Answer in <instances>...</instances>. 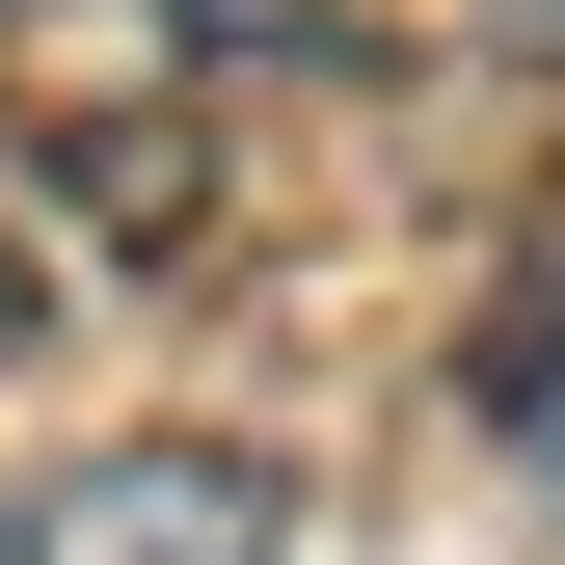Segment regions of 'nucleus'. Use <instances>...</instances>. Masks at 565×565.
<instances>
[{
    "mask_svg": "<svg viewBox=\"0 0 565 565\" xmlns=\"http://www.w3.org/2000/svg\"><path fill=\"white\" fill-rule=\"evenodd\" d=\"M269 539H297V484L216 458V431H135L82 484H28V565H269Z\"/></svg>",
    "mask_w": 565,
    "mask_h": 565,
    "instance_id": "1",
    "label": "nucleus"
},
{
    "mask_svg": "<svg viewBox=\"0 0 565 565\" xmlns=\"http://www.w3.org/2000/svg\"><path fill=\"white\" fill-rule=\"evenodd\" d=\"M484 431L539 458V512H565V243L512 269V323H484Z\"/></svg>",
    "mask_w": 565,
    "mask_h": 565,
    "instance_id": "2",
    "label": "nucleus"
},
{
    "mask_svg": "<svg viewBox=\"0 0 565 565\" xmlns=\"http://www.w3.org/2000/svg\"><path fill=\"white\" fill-rule=\"evenodd\" d=\"M189 28H216V54H323V0H189Z\"/></svg>",
    "mask_w": 565,
    "mask_h": 565,
    "instance_id": "3",
    "label": "nucleus"
},
{
    "mask_svg": "<svg viewBox=\"0 0 565 565\" xmlns=\"http://www.w3.org/2000/svg\"><path fill=\"white\" fill-rule=\"evenodd\" d=\"M539 28H565V0H539Z\"/></svg>",
    "mask_w": 565,
    "mask_h": 565,
    "instance_id": "4",
    "label": "nucleus"
}]
</instances>
